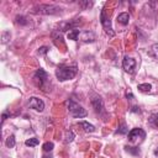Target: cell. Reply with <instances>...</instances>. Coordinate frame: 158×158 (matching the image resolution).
<instances>
[{
    "label": "cell",
    "mask_w": 158,
    "mask_h": 158,
    "mask_svg": "<svg viewBox=\"0 0 158 158\" xmlns=\"http://www.w3.org/2000/svg\"><path fill=\"white\" fill-rule=\"evenodd\" d=\"M78 73V68L75 65H59L56 69V77L60 81L73 79Z\"/></svg>",
    "instance_id": "obj_1"
},
{
    "label": "cell",
    "mask_w": 158,
    "mask_h": 158,
    "mask_svg": "<svg viewBox=\"0 0 158 158\" xmlns=\"http://www.w3.org/2000/svg\"><path fill=\"white\" fill-rule=\"evenodd\" d=\"M33 14H40V15H57L62 12V9L57 5H49V4H41L37 5L32 9Z\"/></svg>",
    "instance_id": "obj_2"
},
{
    "label": "cell",
    "mask_w": 158,
    "mask_h": 158,
    "mask_svg": "<svg viewBox=\"0 0 158 158\" xmlns=\"http://www.w3.org/2000/svg\"><path fill=\"white\" fill-rule=\"evenodd\" d=\"M67 107H68L69 114H70L73 117H75V118H81V117H85V116L88 115L86 110H85L83 106H80L79 104H77L75 101H73L72 99H69V100L67 101Z\"/></svg>",
    "instance_id": "obj_3"
},
{
    "label": "cell",
    "mask_w": 158,
    "mask_h": 158,
    "mask_svg": "<svg viewBox=\"0 0 158 158\" xmlns=\"http://www.w3.org/2000/svg\"><path fill=\"white\" fill-rule=\"evenodd\" d=\"M100 22L105 30V32L110 36H114V31H112V27H111V21L109 19V16L106 15V11L105 10H101V14H100Z\"/></svg>",
    "instance_id": "obj_4"
},
{
    "label": "cell",
    "mask_w": 158,
    "mask_h": 158,
    "mask_svg": "<svg viewBox=\"0 0 158 158\" xmlns=\"http://www.w3.org/2000/svg\"><path fill=\"white\" fill-rule=\"evenodd\" d=\"M122 68L125 69V72H127L128 74H133L135 69H136V60L132 57L126 56L122 60Z\"/></svg>",
    "instance_id": "obj_5"
},
{
    "label": "cell",
    "mask_w": 158,
    "mask_h": 158,
    "mask_svg": "<svg viewBox=\"0 0 158 158\" xmlns=\"http://www.w3.org/2000/svg\"><path fill=\"white\" fill-rule=\"evenodd\" d=\"M146 137V132L142 130V128H132L130 132H128V141L130 142H136V141H142L143 138Z\"/></svg>",
    "instance_id": "obj_6"
},
{
    "label": "cell",
    "mask_w": 158,
    "mask_h": 158,
    "mask_svg": "<svg viewBox=\"0 0 158 158\" xmlns=\"http://www.w3.org/2000/svg\"><path fill=\"white\" fill-rule=\"evenodd\" d=\"M28 106H30L31 109L38 111V112H42V111L44 110V102H43V100H41V99L37 98V96L30 98V100H28Z\"/></svg>",
    "instance_id": "obj_7"
},
{
    "label": "cell",
    "mask_w": 158,
    "mask_h": 158,
    "mask_svg": "<svg viewBox=\"0 0 158 158\" xmlns=\"http://www.w3.org/2000/svg\"><path fill=\"white\" fill-rule=\"evenodd\" d=\"M90 102H91V106H93V109L95 110L96 114H102L104 112V101L99 95H94L91 98Z\"/></svg>",
    "instance_id": "obj_8"
},
{
    "label": "cell",
    "mask_w": 158,
    "mask_h": 158,
    "mask_svg": "<svg viewBox=\"0 0 158 158\" xmlns=\"http://www.w3.org/2000/svg\"><path fill=\"white\" fill-rule=\"evenodd\" d=\"M47 78H48V74L43 69H41V68L35 73V79L38 80V85L40 86H43L44 85V83L47 81Z\"/></svg>",
    "instance_id": "obj_9"
},
{
    "label": "cell",
    "mask_w": 158,
    "mask_h": 158,
    "mask_svg": "<svg viewBox=\"0 0 158 158\" xmlns=\"http://www.w3.org/2000/svg\"><path fill=\"white\" fill-rule=\"evenodd\" d=\"M128 21H130V15L127 12H121L117 15V22L118 23L126 26V25H128Z\"/></svg>",
    "instance_id": "obj_10"
},
{
    "label": "cell",
    "mask_w": 158,
    "mask_h": 158,
    "mask_svg": "<svg viewBox=\"0 0 158 158\" xmlns=\"http://www.w3.org/2000/svg\"><path fill=\"white\" fill-rule=\"evenodd\" d=\"M148 125L153 128H158V112L151 114V116L148 118Z\"/></svg>",
    "instance_id": "obj_11"
},
{
    "label": "cell",
    "mask_w": 158,
    "mask_h": 158,
    "mask_svg": "<svg viewBox=\"0 0 158 158\" xmlns=\"http://www.w3.org/2000/svg\"><path fill=\"white\" fill-rule=\"evenodd\" d=\"M94 40H95V35L93 32L85 31V32L81 33V41H84V42H93Z\"/></svg>",
    "instance_id": "obj_12"
},
{
    "label": "cell",
    "mask_w": 158,
    "mask_h": 158,
    "mask_svg": "<svg viewBox=\"0 0 158 158\" xmlns=\"http://www.w3.org/2000/svg\"><path fill=\"white\" fill-rule=\"evenodd\" d=\"M79 35H80V31L77 30V28H73V30H69V32H68V38H69V40H73V41H77L78 37H79Z\"/></svg>",
    "instance_id": "obj_13"
},
{
    "label": "cell",
    "mask_w": 158,
    "mask_h": 158,
    "mask_svg": "<svg viewBox=\"0 0 158 158\" xmlns=\"http://www.w3.org/2000/svg\"><path fill=\"white\" fill-rule=\"evenodd\" d=\"M80 126L83 127V130H84L85 132H94V131H95V127H94L91 123L86 122V121H83V122H80Z\"/></svg>",
    "instance_id": "obj_14"
},
{
    "label": "cell",
    "mask_w": 158,
    "mask_h": 158,
    "mask_svg": "<svg viewBox=\"0 0 158 158\" xmlns=\"http://www.w3.org/2000/svg\"><path fill=\"white\" fill-rule=\"evenodd\" d=\"M15 136L14 135H11V136H9L7 138H6V141H5V144H6V147L7 148H14L15 147Z\"/></svg>",
    "instance_id": "obj_15"
},
{
    "label": "cell",
    "mask_w": 158,
    "mask_h": 158,
    "mask_svg": "<svg viewBox=\"0 0 158 158\" xmlns=\"http://www.w3.org/2000/svg\"><path fill=\"white\" fill-rule=\"evenodd\" d=\"M151 89H152V85H151V84H147V83L138 85V90H139V91H143V93H149Z\"/></svg>",
    "instance_id": "obj_16"
},
{
    "label": "cell",
    "mask_w": 158,
    "mask_h": 158,
    "mask_svg": "<svg viewBox=\"0 0 158 158\" xmlns=\"http://www.w3.org/2000/svg\"><path fill=\"white\" fill-rule=\"evenodd\" d=\"M40 143V141L37 139V138H30V139H26V142H25V144L27 146V147H35V146H37Z\"/></svg>",
    "instance_id": "obj_17"
},
{
    "label": "cell",
    "mask_w": 158,
    "mask_h": 158,
    "mask_svg": "<svg viewBox=\"0 0 158 158\" xmlns=\"http://www.w3.org/2000/svg\"><path fill=\"white\" fill-rule=\"evenodd\" d=\"M53 147H54V144H53L52 142H46V143H43V146H42V148H43L44 152H51V151L53 149Z\"/></svg>",
    "instance_id": "obj_18"
},
{
    "label": "cell",
    "mask_w": 158,
    "mask_h": 158,
    "mask_svg": "<svg viewBox=\"0 0 158 158\" xmlns=\"http://www.w3.org/2000/svg\"><path fill=\"white\" fill-rule=\"evenodd\" d=\"M73 138H74V133H73V131H67V132H65V139H64L65 143L72 142Z\"/></svg>",
    "instance_id": "obj_19"
},
{
    "label": "cell",
    "mask_w": 158,
    "mask_h": 158,
    "mask_svg": "<svg viewBox=\"0 0 158 158\" xmlns=\"http://www.w3.org/2000/svg\"><path fill=\"white\" fill-rule=\"evenodd\" d=\"M151 54H152L153 57L158 58V43L152 44V47H151Z\"/></svg>",
    "instance_id": "obj_20"
},
{
    "label": "cell",
    "mask_w": 158,
    "mask_h": 158,
    "mask_svg": "<svg viewBox=\"0 0 158 158\" xmlns=\"http://www.w3.org/2000/svg\"><path fill=\"white\" fill-rule=\"evenodd\" d=\"M127 132H128V128H127L126 123H125V122H122V123L120 125L118 130H117V133H127Z\"/></svg>",
    "instance_id": "obj_21"
},
{
    "label": "cell",
    "mask_w": 158,
    "mask_h": 158,
    "mask_svg": "<svg viewBox=\"0 0 158 158\" xmlns=\"http://www.w3.org/2000/svg\"><path fill=\"white\" fill-rule=\"evenodd\" d=\"M125 148H126L127 152H130V153H132V154H139V149L136 148V147H128V146H126Z\"/></svg>",
    "instance_id": "obj_22"
},
{
    "label": "cell",
    "mask_w": 158,
    "mask_h": 158,
    "mask_svg": "<svg viewBox=\"0 0 158 158\" xmlns=\"http://www.w3.org/2000/svg\"><path fill=\"white\" fill-rule=\"evenodd\" d=\"M16 19H17V22H19V23H21V25H26V23H27L26 19H25L23 16H17Z\"/></svg>",
    "instance_id": "obj_23"
},
{
    "label": "cell",
    "mask_w": 158,
    "mask_h": 158,
    "mask_svg": "<svg viewBox=\"0 0 158 158\" xmlns=\"http://www.w3.org/2000/svg\"><path fill=\"white\" fill-rule=\"evenodd\" d=\"M79 5H81V6H83V9H85V7H89V6H91V5H93V2H89V1H85V2H83V1H80V2H79Z\"/></svg>",
    "instance_id": "obj_24"
},
{
    "label": "cell",
    "mask_w": 158,
    "mask_h": 158,
    "mask_svg": "<svg viewBox=\"0 0 158 158\" xmlns=\"http://www.w3.org/2000/svg\"><path fill=\"white\" fill-rule=\"evenodd\" d=\"M47 51H48V48H47V47H41V48L38 49V53H40V54H46V53H47Z\"/></svg>",
    "instance_id": "obj_25"
},
{
    "label": "cell",
    "mask_w": 158,
    "mask_h": 158,
    "mask_svg": "<svg viewBox=\"0 0 158 158\" xmlns=\"http://www.w3.org/2000/svg\"><path fill=\"white\" fill-rule=\"evenodd\" d=\"M7 115H9V112H2V117H1V122H4V121L6 120V117H7Z\"/></svg>",
    "instance_id": "obj_26"
}]
</instances>
